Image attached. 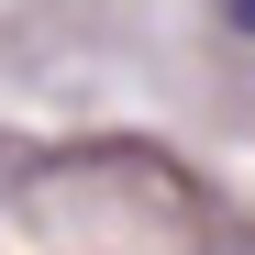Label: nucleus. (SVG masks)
<instances>
[{
	"mask_svg": "<svg viewBox=\"0 0 255 255\" xmlns=\"http://www.w3.org/2000/svg\"><path fill=\"white\" fill-rule=\"evenodd\" d=\"M211 11H222V22H233V33H255V0H211Z\"/></svg>",
	"mask_w": 255,
	"mask_h": 255,
	"instance_id": "nucleus-1",
	"label": "nucleus"
}]
</instances>
